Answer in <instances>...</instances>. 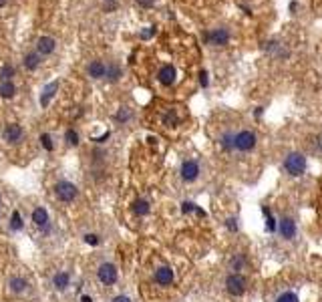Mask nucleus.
Listing matches in <instances>:
<instances>
[{
  "label": "nucleus",
  "instance_id": "obj_1",
  "mask_svg": "<svg viewBox=\"0 0 322 302\" xmlns=\"http://www.w3.org/2000/svg\"><path fill=\"white\" fill-rule=\"evenodd\" d=\"M258 147V133L250 127L234 129V154H252Z\"/></svg>",
  "mask_w": 322,
  "mask_h": 302
},
{
  "label": "nucleus",
  "instance_id": "obj_2",
  "mask_svg": "<svg viewBox=\"0 0 322 302\" xmlns=\"http://www.w3.org/2000/svg\"><path fill=\"white\" fill-rule=\"evenodd\" d=\"M204 41H206V45L212 47V49H226V47H230L232 41H234V31H232V27L220 25V27L208 29Z\"/></svg>",
  "mask_w": 322,
  "mask_h": 302
},
{
  "label": "nucleus",
  "instance_id": "obj_3",
  "mask_svg": "<svg viewBox=\"0 0 322 302\" xmlns=\"http://www.w3.org/2000/svg\"><path fill=\"white\" fill-rule=\"evenodd\" d=\"M282 170L290 178H300L308 170V158L302 154V151H288L282 160Z\"/></svg>",
  "mask_w": 322,
  "mask_h": 302
},
{
  "label": "nucleus",
  "instance_id": "obj_4",
  "mask_svg": "<svg viewBox=\"0 0 322 302\" xmlns=\"http://www.w3.org/2000/svg\"><path fill=\"white\" fill-rule=\"evenodd\" d=\"M180 79H182V75H180L178 63H174V61H161V63H159V67H157V71H155V81H157L161 87L170 89V87L178 85Z\"/></svg>",
  "mask_w": 322,
  "mask_h": 302
},
{
  "label": "nucleus",
  "instance_id": "obj_5",
  "mask_svg": "<svg viewBox=\"0 0 322 302\" xmlns=\"http://www.w3.org/2000/svg\"><path fill=\"white\" fill-rule=\"evenodd\" d=\"M226 292L232 294V296H244L246 290H248V278L244 274H236V272H230L226 276Z\"/></svg>",
  "mask_w": 322,
  "mask_h": 302
},
{
  "label": "nucleus",
  "instance_id": "obj_6",
  "mask_svg": "<svg viewBox=\"0 0 322 302\" xmlns=\"http://www.w3.org/2000/svg\"><path fill=\"white\" fill-rule=\"evenodd\" d=\"M184 121V115L180 111V107H164L159 115V125L166 127V129H176L180 127Z\"/></svg>",
  "mask_w": 322,
  "mask_h": 302
},
{
  "label": "nucleus",
  "instance_id": "obj_7",
  "mask_svg": "<svg viewBox=\"0 0 322 302\" xmlns=\"http://www.w3.org/2000/svg\"><path fill=\"white\" fill-rule=\"evenodd\" d=\"M276 234H278L282 240L292 242V240L298 236V224H296V220L290 218V216H282V218L278 220V230H276Z\"/></svg>",
  "mask_w": 322,
  "mask_h": 302
},
{
  "label": "nucleus",
  "instance_id": "obj_8",
  "mask_svg": "<svg viewBox=\"0 0 322 302\" xmlns=\"http://www.w3.org/2000/svg\"><path fill=\"white\" fill-rule=\"evenodd\" d=\"M200 174H202V166H200L198 160H186V162L182 164V168H180V176H182V180L188 182V184L196 182V180L200 178Z\"/></svg>",
  "mask_w": 322,
  "mask_h": 302
},
{
  "label": "nucleus",
  "instance_id": "obj_9",
  "mask_svg": "<svg viewBox=\"0 0 322 302\" xmlns=\"http://www.w3.org/2000/svg\"><path fill=\"white\" fill-rule=\"evenodd\" d=\"M55 194H57V198H59L61 202H73V200L77 198L79 190H77V186H75V184H71V182L63 180V182H59V184L55 186Z\"/></svg>",
  "mask_w": 322,
  "mask_h": 302
},
{
  "label": "nucleus",
  "instance_id": "obj_10",
  "mask_svg": "<svg viewBox=\"0 0 322 302\" xmlns=\"http://www.w3.org/2000/svg\"><path fill=\"white\" fill-rule=\"evenodd\" d=\"M97 276H99V280H101L105 286H113V284L117 282V276H119V274H117V266L111 264V262H105V264L99 266Z\"/></svg>",
  "mask_w": 322,
  "mask_h": 302
},
{
  "label": "nucleus",
  "instance_id": "obj_11",
  "mask_svg": "<svg viewBox=\"0 0 322 302\" xmlns=\"http://www.w3.org/2000/svg\"><path fill=\"white\" fill-rule=\"evenodd\" d=\"M23 137H25V131H23V127L19 123H9L5 127V131H3V139L7 143H11V145H19L23 141Z\"/></svg>",
  "mask_w": 322,
  "mask_h": 302
},
{
  "label": "nucleus",
  "instance_id": "obj_12",
  "mask_svg": "<svg viewBox=\"0 0 322 302\" xmlns=\"http://www.w3.org/2000/svg\"><path fill=\"white\" fill-rule=\"evenodd\" d=\"M55 49H57V41H55L53 37H41V39H37V53H39L41 57L53 55Z\"/></svg>",
  "mask_w": 322,
  "mask_h": 302
},
{
  "label": "nucleus",
  "instance_id": "obj_13",
  "mask_svg": "<svg viewBox=\"0 0 322 302\" xmlns=\"http://www.w3.org/2000/svg\"><path fill=\"white\" fill-rule=\"evenodd\" d=\"M155 282L159 284V286H170V284H174V270L170 268V266H161V268H157L155 270Z\"/></svg>",
  "mask_w": 322,
  "mask_h": 302
},
{
  "label": "nucleus",
  "instance_id": "obj_14",
  "mask_svg": "<svg viewBox=\"0 0 322 302\" xmlns=\"http://www.w3.org/2000/svg\"><path fill=\"white\" fill-rule=\"evenodd\" d=\"M87 73H89V77H91V79H103V77L107 75V63H105V61H101V59H95V61H91V63H89Z\"/></svg>",
  "mask_w": 322,
  "mask_h": 302
},
{
  "label": "nucleus",
  "instance_id": "obj_15",
  "mask_svg": "<svg viewBox=\"0 0 322 302\" xmlns=\"http://www.w3.org/2000/svg\"><path fill=\"white\" fill-rule=\"evenodd\" d=\"M33 222H35L37 228L49 230V214H47V210H45V208H37V210L33 212Z\"/></svg>",
  "mask_w": 322,
  "mask_h": 302
},
{
  "label": "nucleus",
  "instance_id": "obj_16",
  "mask_svg": "<svg viewBox=\"0 0 322 302\" xmlns=\"http://www.w3.org/2000/svg\"><path fill=\"white\" fill-rule=\"evenodd\" d=\"M248 266V258H246V254H234L232 258H230V270L232 272H236V274H242V270Z\"/></svg>",
  "mask_w": 322,
  "mask_h": 302
},
{
  "label": "nucleus",
  "instance_id": "obj_17",
  "mask_svg": "<svg viewBox=\"0 0 322 302\" xmlns=\"http://www.w3.org/2000/svg\"><path fill=\"white\" fill-rule=\"evenodd\" d=\"M262 214H264V220H266V232L276 234V230H278V220L272 216V210H270L268 206H262Z\"/></svg>",
  "mask_w": 322,
  "mask_h": 302
},
{
  "label": "nucleus",
  "instance_id": "obj_18",
  "mask_svg": "<svg viewBox=\"0 0 322 302\" xmlns=\"http://www.w3.org/2000/svg\"><path fill=\"white\" fill-rule=\"evenodd\" d=\"M17 95V85L13 81H3L0 83V97L3 99H13Z\"/></svg>",
  "mask_w": 322,
  "mask_h": 302
},
{
  "label": "nucleus",
  "instance_id": "obj_19",
  "mask_svg": "<svg viewBox=\"0 0 322 302\" xmlns=\"http://www.w3.org/2000/svg\"><path fill=\"white\" fill-rule=\"evenodd\" d=\"M149 210H151V206H149V202L147 200H135L133 202V214L135 216H147L149 214Z\"/></svg>",
  "mask_w": 322,
  "mask_h": 302
},
{
  "label": "nucleus",
  "instance_id": "obj_20",
  "mask_svg": "<svg viewBox=\"0 0 322 302\" xmlns=\"http://www.w3.org/2000/svg\"><path fill=\"white\" fill-rule=\"evenodd\" d=\"M39 65H41V55H39L37 51L27 53V57H25V67H27L29 71H35Z\"/></svg>",
  "mask_w": 322,
  "mask_h": 302
},
{
  "label": "nucleus",
  "instance_id": "obj_21",
  "mask_svg": "<svg viewBox=\"0 0 322 302\" xmlns=\"http://www.w3.org/2000/svg\"><path fill=\"white\" fill-rule=\"evenodd\" d=\"M57 87H59V83H51V85H47V89H45V91H43V95H41V105H43V107H49L51 97L55 95Z\"/></svg>",
  "mask_w": 322,
  "mask_h": 302
},
{
  "label": "nucleus",
  "instance_id": "obj_22",
  "mask_svg": "<svg viewBox=\"0 0 322 302\" xmlns=\"http://www.w3.org/2000/svg\"><path fill=\"white\" fill-rule=\"evenodd\" d=\"M27 288H29V282H27L25 278H21V276H15V278L11 280V290H13V292L21 294V292H25Z\"/></svg>",
  "mask_w": 322,
  "mask_h": 302
},
{
  "label": "nucleus",
  "instance_id": "obj_23",
  "mask_svg": "<svg viewBox=\"0 0 322 302\" xmlns=\"http://www.w3.org/2000/svg\"><path fill=\"white\" fill-rule=\"evenodd\" d=\"M274 302H300V296H298L294 290H284V292H280V294L276 296Z\"/></svg>",
  "mask_w": 322,
  "mask_h": 302
},
{
  "label": "nucleus",
  "instance_id": "obj_24",
  "mask_svg": "<svg viewBox=\"0 0 322 302\" xmlns=\"http://www.w3.org/2000/svg\"><path fill=\"white\" fill-rule=\"evenodd\" d=\"M69 282H71V276H69L67 272H59V274L55 276V286H57V290H65V288L69 286Z\"/></svg>",
  "mask_w": 322,
  "mask_h": 302
},
{
  "label": "nucleus",
  "instance_id": "obj_25",
  "mask_svg": "<svg viewBox=\"0 0 322 302\" xmlns=\"http://www.w3.org/2000/svg\"><path fill=\"white\" fill-rule=\"evenodd\" d=\"M109 81H117L119 77H121V69H119V65L117 63H109L107 65V75H105Z\"/></svg>",
  "mask_w": 322,
  "mask_h": 302
},
{
  "label": "nucleus",
  "instance_id": "obj_26",
  "mask_svg": "<svg viewBox=\"0 0 322 302\" xmlns=\"http://www.w3.org/2000/svg\"><path fill=\"white\" fill-rule=\"evenodd\" d=\"M23 226H25L23 216H21L19 210H15V212H13V218H11V228H13L15 232H19V230H23Z\"/></svg>",
  "mask_w": 322,
  "mask_h": 302
},
{
  "label": "nucleus",
  "instance_id": "obj_27",
  "mask_svg": "<svg viewBox=\"0 0 322 302\" xmlns=\"http://www.w3.org/2000/svg\"><path fill=\"white\" fill-rule=\"evenodd\" d=\"M226 230H228L230 234L240 232V220H238V216H230V218L226 220Z\"/></svg>",
  "mask_w": 322,
  "mask_h": 302
},
{
  "label": "nucleus",
  "instance_id": "obj_28",
  "mask_svg": "<svg viewBox=\"0 0 322 302\" xmlns=\"http://www.w3.org/2000/svg\"><path fill=\"white\" fill-rule=\"evenodd\" d=\"M0 77H3V81H13V77H15V67H13V65H5L3 69H0Z\"/></svg>",
  "mask_w": 322,
  "mask_h": 302
},
{
  "label": "nucleus",
  "instance_id": "obj_29",
  "mask_svg": "<svg viewBox=\"0 0 322 302\" xmlns=\"http://www.w3.org/2000/svg\"><path fill=\"white\" fill-rule=\"evenodd\" d=\"M129 119H131V111H129L127 107L119 109V111H117V115H115V121H117V123H127Z\"/></svg>",
  "mask_w": 322,
  "mask_h": 302
},
{
  "label": "nucleus",
  "instance_id": "obj_30",
  "mask_svg": "<svg viewBox=\"0 0 322 302\" xmlns=\"http://www.w3.org/2000/svg\"><path fill=\"white\" fill-rule=\"evenodd\" d=\"M65 139H67V143H69V145H73V147H75V145H79V135H77V131H75V129H69V131L65 133Z\"/></svg>",
  "mask_w": 322,
  "mask_h": 302
},
{
  "label": "nucleus",
  "instance_id": "obj_31",
  "mask_svg": "<svg viewBox=\"0 0 322 302\" xmlns=\"http://www.w3.org/2000/svg\"><path fill=\"white\" fill-rule=\"evenodd\" d=\"M196 208H198V206H196L194 202H184V204H182V212H184V214H192V212H196Z\"/></svg>",
  "mask_w": 322,
  "mask_h": 302
},
{
  "label": "nucleus",
  "instance_id": "obj_32",
  "mask_svg": "<svg viewBox=\"0 0 322 302\" xmlns=\"http://www.w3.org/2000/svg\"><path fill=\"white\" fill-rule=\"evenodd\" d=\"M41 141H43V147L47 149V151H53V143H51V137L45 133V135H41Z\"/></svg>",
  "mask_w": 322,
  "mask_h": 302
},
{
  "label": "nucleus",
  "instance_id": "obj_33",
  "mask_svg": "<svg viewBox=\"0 0 322 302\" xmlns=\"http://www.w3.org/2000/svg\"><path fill=\"white\" fill-rule=\"evenodd\" d=\"M85 242L91 244V246H97L101 240H99V236H95V234H87V236H85Z\"/></svg>",
  "mask_w": 322,
  "mask_h": 302
},
{
  "label": "nucleus",
  "instance_id": "obj_34",
  "mask_svg": "<svg viewBox=\"0 0 322 302\" xmlns=\"http://www.w3.org/2000/svg\"><path fill=\"white\" fill-rule=\"evenodd\" d=\"M314 151H316V154H320L322 156V135L318 137V141L314 143Z\"/></svg>",
  "mask_w": 322,
  "mask_h": 302
},
{
  "label": "nucleus",
  "instance_id": "obj_35",
  "mask_svg": "<svg viewBox=\"0 0 322 302\" xmlns=\"http://www.w3.org/2000/svg\"><path fill=\"white\" fill-rule=\"evenodd\" d=\"M111 302H131V298H129V296H123V294H121V296H115V298H113Z\"/></svg>",
  "mask_w": 322,
  "mask_h": 302
},
{
  "label": "nucleus",
  "instance_id": "obj_36",
  "mask_svg": "<svg viewBox=\"0 0 322 302\" xmlns=\"http://www.w3.org/2000/svg\"><path fill=\"white\" fill-rule=\"evenodd\" d=\"M314 9H316L318 13H322V0H314Z\"/></svg>",
  "mask_w": 322,
  "mask_h": 302
},
{
  "label": "nucleus",
  "instance_id": "obj_37",
  "mask_svg": "<svg viewBox=\"0 0 322 302\" xmlns=\"http://www.w3.org/2000/svg\"><path fill=\"white\" fill-rule=\"evenodd\" d=\"M196 214H198V216H202V218H206V210H202L200 206L196 208Z\"/></svg>",
  "mask_w": 322,
  "mask_h": 302
},
{
  "label": "nucleus",
  "instance_id": "obj_38",
  "mask_svg": "<svg viewBox=\"0 0 322 302\" xmlns=\"http://www.w3.org/2000/svg\"><path fill=\"white\" fill-rule=\"evenodd\" d=\"M153 3V0H139V5H143V7H149Z\"/></svg>",
  "mask_w": 322,
  "mask_h": 302
},
{
  "label": "nucleus",
  "instance_id": "obj_39",
  "mask_svg": "<svg viewBox=\"0 0 322 302\" xmlns=\"http://www.w3.org/2000/svg\"><path fill=\"white\" fill-rule=\"evenodd\" d=\"M81 302H93V298L91 296H81Z\"/></svg>",
  "mask_w": 322,
  "mask_h": 302
},
{
  "label": "nucleus",
  "instance_id": "obj_40",
  "mask_svg": "<svg viewBox=\"0 0 322 302\" xmlns=\"http://www.w3.org/2000/svg\"><path fill=\"white\" fill-rule=\"evenodd\" d=\"M7 3H9V0H0V9H5V7H7Z\"/></svg>",
  "mask_w": 322,
  "mask_h": 302
}]
</instances>
